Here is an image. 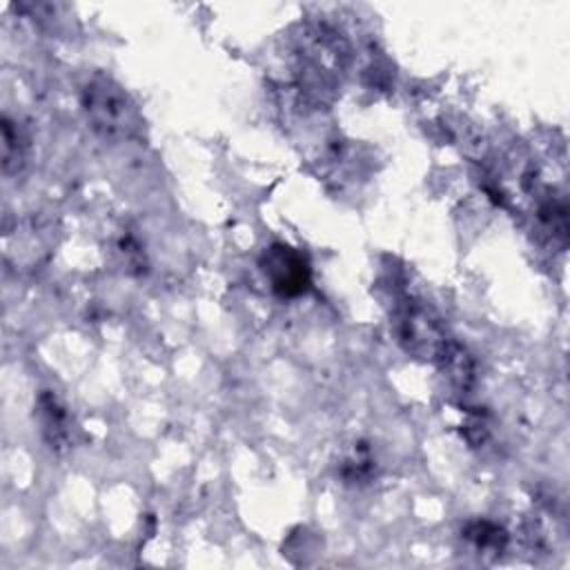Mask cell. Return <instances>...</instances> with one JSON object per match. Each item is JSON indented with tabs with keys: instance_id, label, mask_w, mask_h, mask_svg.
Segmentation results:
<instances>
[{
	"instance_id": "obj_1",
	"label": "cell",
	"mask_w": 570,
	"mask_h": 570,
	"mask_svg": "<svg viewBox=\"0 0 570 570\" xmlns=\"http://www.w3.org/2000/svg\"><path fill=\"white\" fill-rule=\"evenodd\" d=\"M82 105L91 127L102 136H129L140 125L138 111L127 94L107 78H96L85 87Z\"/></svg>"
},
{
	"instance_id": "obj_2",
	"label": "cell",
	"mask_w": 570,
	"mask_h": 570,
	"mask_svg": "<svg viewBox=\"0 0 570 570\" xmlns=\"http://www.w3.org/2000/svg\"><path fill=\"white\" fill-rule=\"evenodd\" d=\"M394 327L403 347L421 358H436L448 352L439 323L428 314L423 305L414 301H405L396 307Z\"/></svg>"
},
{
	"instance_id": "obj_3",
	"label": "cell",
	"mask_w": 570,
	"mask_h": 570,
	"mask_svg": "<svg viewBox=\"0 0 570 570\" xmlns=\"http://www.w3.org/2000/svg\"><path fill=\"white\" fill-rule=\"evenodd\" d=\"M261 269L272 289L287 298L305 294L312 281L305 256L285 243H274L263 252Z\"/></svg>"
},
{
	"instance_id": "obj_4",
	"label": "cell",
	"mask_w": 570,
	"mask_h": 570,
	"mask_svg": "<svg viewBox=\"0 0 570 570\" xmlns=\"http://www.w3.org/2000/svg\"><path fill=\"white\" fill-rule=\"evenodd\" d=\"M22 160V147L18 140V134H13V127L9 120L2 125V165L4 171H13L20 167Z\"/></svg>"
},
{
	"instance_id": "obj_5",
	"label": "cell",
	"mask_w": 570,
	"mask_h": 570,
	"mask_svg": "<svg viewBox=\"0 0 570 570\" xmlns=\"http://www.w3.org/2000/svg\"><path fill=\"white\" fill-rule=\"evenodd\" d=\"M465 537H470L479 548H501L505 543L503 530L488 521H479V523L470 525Z\"/></svg>"
}]
</instances>
